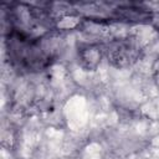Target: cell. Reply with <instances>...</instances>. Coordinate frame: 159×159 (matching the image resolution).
Masks as SVG:
<instances>
[{
  "instance_id": "2",
  "label": "cell",
  "mask_w": 159,
  "mask_h": 159,
  "mask_svg": "<svg viewBox=\"0 0 159 159\" xmlns=\"http://www.w3.org/2000/svg\"><path fill=\"white\" fill-rule=\"evenodd\" d=\"M142 53L139 42L133 37H119L104 43V58L114 68H127L134 65Z\"/></svg>"
},
{
  "instance_id": "4",
  "label": "cell",
  "mask_w": 159,
  "mask_h": 159,
  "mask_svg": "<svg viewBox=\"0 0 159 159\" xmlns=\"http://www.w3.org/2000/svg\"><path fill=\"white\" fill-rule=\"evenodd\" d=\"M116 14L119 17L125 19L128 21H142V20H147L152 16L150 12L147 11L145 9H139V7H134V6L118 7L116 10Z\"/></svg>"
},
{
  "instance_id": "1",
  "label": "cell",
  "mask_w": 159,
  "mask_h": 159,
  "mask_svg": "<svg viewBox=\"0 0 159 159\" xmlns=\"http://www.w3.org/2000/svg\"><path fill=\"white\" fill-rule=\"evenodd\" d=\"M52 34H46L40 37H32L30 34L10 27L5 36L6 52L11 65L22 72H40L46 70L55 60L56 46Z\"/></svg>"
},
{
  "instance_id": "3",
  "label": "cell",
  "mask_w": 159,
  "mask_h": 159,
  "mask_svg": "<svg viewBox=\"0 0 159 159\" xmlns=\"http://www.w3.org/2000/svg\"><path fill=\"white\" fill-rule=\"evenodd\" d=\"M104 58V43L84 42L77 47V61L84 71H96Z\"/></svg>"
}]
</instances>
